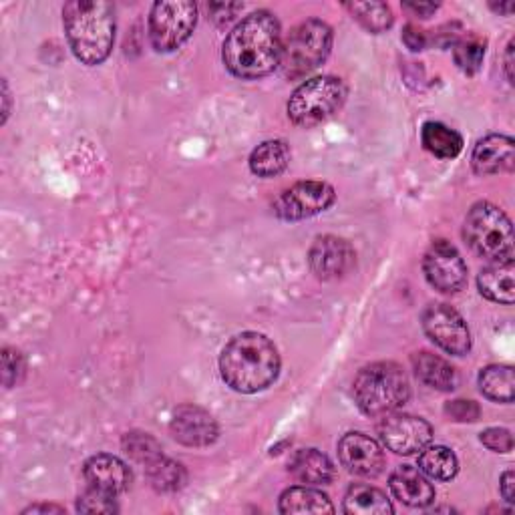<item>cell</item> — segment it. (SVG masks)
<instances>
[{
	"label": "cell",
	"mask_w": 515,
	"mask_h": 515,
	"mask_svg": "<svg viewBox=\"0 0 515 515\" xmlns=\"http://www.w3.org/2000/svg\"><path fill=\"white\" fill-rule=\"evenodd\" d=\"M278 373L280 355L274 342L260 332H242L222 351L220 375L238 393H260L278 379Z\"/></svg>",
	"instance_id": "7a4b0ae2"
},
{
	"label": "cell",
	"mask_w": 515,
	"mask_h": 515,
	"mask_svg": "<svg viewBox=\"0 0 515 515\" xmlns=\"http://www.w3.org/2000/svg\"><path fill=\"white\" fill-rule=\"evenodd\" d=\"M338 459L361 477H377L385 467L381 445L363 433H347L338 441Z\"/></svg>",
	"instance_id": "9a60e30c"
},
{
	"label": "cell",
	"mask_w": 515,
	"mask_h": 515,
	"mask_svg": "<svg viewBox=\"0 0 515 515\" xmlns=\"http://www.w3.org/2000/svg\"><path fill=\"white\" fill-rule=\"evenodd\" d=\"M357 407L369 417L397 413L411 397L405 371L395 363H373L359 371L353 383Z\"/></svg>",
	"instance_id": "277c9868"
},
{
	"label": "cell",
	"mask_w": 515,
	"mask_h": 515,
	"mask_svg": "<svg viewBox=\"0 0 515 515\" xmlns=\"http://www.w3.org/2000/svg\"><path fill=\"white\" fill-rule=\"evenodd\" d=\"M403 7L407 11H411L413 15H419L421 19H429L439 9V5H435V3H405Z\"/></svg>",
	"instance_id": "f35d334b"
},
{
	"label": "cell",
	"mask_w": 515,
	"mask_h": 515,
	"mask_svg": "<svg viewBox=\"0 0 515 515\" xmlns=\"http://www.w3.org/2000/svg\"><path fill=\"white\" fill-rule=\"evenodd\" d=\"M332 49V29L318 21L310 19L300 23L286 43L282 45L280 71L286 79H300L306 73L320 67Z\"/></svg>",
	"instance_id": "8992f818"
},
{
	"label": "cell",
	"mask_w": 515,
	"mask_h": 515,
	"mask_svg": "<svg viewBox=\"0 0 515 515\" xmlns=\"http://www.w3.org/2000/svg\"><path fill=\"white\" fill-rule=\"evenodd\" d=\"M499 491H501V497H503L507 503H515V475H513L511 469L501 475Z\"/></svg>",
	"instance_id": "74e56055"
},
{
	"label": "cell",
	"mask_w": 515,
	"mask_h": 515,
	"mask_svg": "<svg viewBox=\"0 0 515 515\" xmlns=\"http://www.w3.org/2000/svg\"><path fill=\"white\" fill-rule=\"evenodd\" d=\"M479 439L489 451H495V453H509L513 449V437L507 429H499V427L485 429Z\"/></svg>",
	"instance_id": "e575fe53"
},
{
	"label": "cell",
	"mask_w": 515,
	"mask_h": 515,
	"mask_svg": "<svg viewBox=\"0 0 515 515\" xmlns=\"http://www.w3.org/2000/svg\"><path fill=\"white\" fill-rule=\"evenodd\" d=\"M282 57V29L268 11L248 15L224 41L226 69L244 81H256L278 69Z\"/></svg>",
	"instance_id": "6da1fadb"
},
{
	"label": "cell",
	"mask_w": 515,
	"mask_h": 515,
	"mask_svg": "<svg viewBox=\"0 0 515 515\" xmlns=\"http://www.w3.org/2000/svg\"><path fill=\"white\" fill-rule=\"evenodd\" d=\"M491 9L499 15H509L513 11V3H505V5H491Z\"/></svg>",
	"instance_id": "b9f144b4"
},
{
	"label": "cell",
	"mask_w": 515,
	"mask_h": 515,
	"mask_svg": "<svg viewBox=\"0 0 515 515\" xmlns=\"http://www.w3.org/2000/svg\"><path fill=\"white\" fill-rule=\"evenodd\" d=\"M513 272L515 264L513 260L507 262H491L479 272L477 286L479 292L497 304H513L515 300V286H513Z\"/></svg>",
	"instance_id": "ffe728a7"
},
{
	"label": "cell",
	"mask_w": 515,
	"mask_h": 515,
	"mask_svg": "<svg viewBox=\"0 0 515 515\" xmlns=\"http://www.w3.org/2000/svg\"><path fill=\"white\" fill-rule=\"evenodd\" d=\"M421 141L423 147L439 159H453L463 149V137L439 121H427L423 125Z\"/></svg>",
	"instance_id": "d4e9b609"
},
{
	"label": "cell",
	"mask_w": 515,
	"mask_h": 515,
	"mask_svg": "<svg viewBox=\"0 0 515 515\" xmlns=\"http://www.w3.org/2000/svg\"><path fill=\"white\" fill-rule=\"evenodd\" d=\"M69 47L83 65H101L115 43V7L103 0H73L63 9Z\"/></svg>",
	"instance_id": "3957f363"
},
{
	"label": "cell",
	"mask_w": 515,
	"mask_h": 515,
	"mask_svg": "<svg viewBox=\"0 0 515 515\" xmlns=\"http://www.w3.org/2000/svg\"><path fill=\"white\" fill-rule=\"evenodd\" d=\"M3 89H5V111H3V123L7 121L9 117V103H11V95H9V85L3 83Z\"/></svg>",
	"instance_id": "7bdbcfd3"
},
{
	"label": "cell",
	"mask_w": 515,
	"mask_h": 515,
	"mask_svg": "<svg viewBox=\"0 0 515 515\" xmlns=\"http://www.w3.org/2000/svg\"><path fill=\"white\" fill-rule=\"evenodd\" d=\"M123 449H125V453H127L133 461L141 463L143 467H145L147 463H151L153 459H157V457L163 455L161 445H159L151 435H147V433H137V431L127 433V435L123 437Z\"/></svg>",
	"instance_id": "4dcf8cb0"
},
{
	"label": "cell",
	"mask_w": 515,
	"mask_h": 515,
	"mask_svg": "<svg viewBox=\"0 0 515 515\" xmlns=\"http://www.w3.org/2000/svg\"><path fill=\"white\" fill-rule=\"evenodd\" d=\"M505 73L509 83H513V41L507 45V51H505Z\"/></svg>",
	"instance_id": "60d3db41"
},
{
	"label": "cell",
	"mask_w": 515,
	"mask_h": 515,
	"mask_svg": "<svg viewBox=\"0 0 515 515\" xmlns=\"http://www.w3.org/2000/svg\"><path fill=\"white\" fill-rule=\"evenodd\" d=\"M83 475H85V481L89 487H93L101 493L113 495V497L127 491L131 485L129 467L119 457L107 455V453L93 455L85 463Z\"/></svg>",
	"instance_id": "2e32d148"
},
{
	"label": "cell",
	"mask_w": 515,
	"mask_h": 515,
	"mask_svg": "<svg viewBox=\"0 0 515 515\" xmlns=\"http://www.w3.org/2000/svg\"><path fill=\"white\" fill-rule=\"evenodd\" d=\"M389 487L393 495L409 507H427L435 501V487L421 469L401 465L393 471Z\"/></svg>",
	"instance_id": "ac0fdd59"
},
{
	"label": "cell",
	"mask_w": 515,
	"mask_h": 515,
	"mask_svg": "<svg viewBox=\"0 0 515 515\" xmlns=\"http://www.w3.org/2000/svg\"><path fill=\"white\" fill-rule=\"evenodd\" d=\"M143 469H145V475H147L151 487L159 493H174V491L182 489L188 479L186 469L178 461L169 459L165 455L153 459Z\"/></svg>",
	"instance_id": "484cf974"
},
{
	"label": "cell",
	"mask_w": 515,
	"mask_h": 515,
	"mask_svg": "<svg viewBox=\"0 0 515 515\" xmlns=\"http://www.w3.org/2000/svg\"><path fill=\"white\" fill-rule=\"evenodd\" d=\"M242 11V5H210V15H212V21H216V25H228L230 21H234L236 13Z\"/></svg>",
	"instance_id": "d590c367"
},
{
	"label": "cell",
	"mask_w": 515,
	"mask_h": 515,
	"mask_svg": "<svg viewBox=\"0 0 515 515\" xmlns=\"http://www.w3.org/2000/svg\"><path fill=\"white\" fill-rule=\"evenodd\" d=\"M467 246L489 262L513 260V226L503 210L489 202L475 204L463 224Z\"/></svg>",
	"instance_id": "5b68a950"
},
{
	"label": "cell",
	"mask_w": 515,
	"mask_h": 515,
	"mask_svg": "<svg viewBox=\"0 0 515 515\" xmlns=\"http://www.w3.org/2000/svg\"><path fill=\"white\" fill-rule=\"evenodd\" d=\"M513 387H515L513 369L507 365H489L479 375V389L489 401L511 403Z\"/></svg>",
	"instance_id": "4316f807"
},
{
	"label": "cell",
	"mask_w": 515,
	"mask_h": 515,
	"mask_svg": "<svg viewBox=\"0 0 515 515\" xmlns=\"http://www.w3.org/2000/svg\"><path fill=\"white\" fill-rule=\"evenodd\" d=\"M280 513L294 515V513H334V505L330 499L308 485L290 487L280 495Z\"/></svg>",
	"instance_id": "603a6c76"
},
{
	"label": "cell",
	"mask_w": 515,
	"mask_h": 515,
	"mask_svg": "<svg viewBox=\"0 0 515 515\" xmlns=\"http://www.w3.org/2000/svg\"><path fill=\"white\" fill-rule=\"evenodd\" d=\"M423 330L431 342L455 357H463L471 351V332L463 316L447 304H431L423 312Z\"/></svg>",
	"instance_id": "30bf717a"
},
{
	"label": "cell",
	"mask_w": 515,
	"mask_h": 515,
	"mask_svg": "<svg viewBox=\"0 0 515 515\" xmlns=\"http://www.w3.org/2000/svg\"><path fill=\"white\" fill-rule=\"evenodd\" d=\"M119 507L115 503L113 495L101 493L93 487L83 491L77 499V511L81 513H115Z\"/></svg>",
	"instance_id": "1f68e13d"
},
{
	"label": "cell",
	"mask_w": 515,
	"mask_h": 515,
	"mask_svg": "<svg viewBox=\"0 0 515 515\" xmlns=\"http://www.w3.org/2000/svg\"><path fill=\"white\" fill-rule=\"evenodd\" d=\"M483 57H485V41H481L479 37H465L457 41L453 47L455 65L467 75H475L481 69Z\"/></svg>",
	"instance_id": "f546056e"
},
{
	"label": "cell",
	"mask_w": 515,
	"mask_h": 515,
	"mask_svg": "<svg viewBox=\"0 0 515 515\" xmlns=\"http://www.w3.org/2000/svg\"><path fill=\"white\" fill-rule=\"evenodd\" d=\"M308 262L320 280H338L345 278L355 268L357 252L347 240L320 236L314 240L308 252Z\"/></svg>",
	"instance_id": "4fadbf2b"
},
{
	"label": "cell",
	"mask_w": 515,
	"mask_h": 515,
	"mask_svg": "<svg viewBox=\"0 0 515 515\" xmlns=\"http://www.w3.org/2000/svg\"><path fill=\"white\" fill-rule=\"evenodd\" d=\"M445 413L447 417H451L457 423H473L479 419L481 409L475 401H465V399H457L445 405Z\"/></svg>",
	"instance_id": "836d02e7"
},
{
	"label": "cell",
	"mask_w": 515,
	"mask_h": 515,
	"mask_svg": "<svg viewBox=\"0 0 515 515\" xmlns=\"http://www.w3.org/2000/svg\"><path fill=\"white\" fill-rule=\"evenodd\" d=\"M27 365L23 355L17 349H3V383L7 389H13L19 385L25 377Z\"/></svg>",
	"instance_id": "d6a6232c"
},
{
	"label": "cell",
	"mask_w": 515,
	"mask_h": 515,
	"mask_svg": "<svg viewBox=\"0 0 515 515\" xmlns=\"http://www.w3.org/2000/svg\"><path fill=\"white\" fill-rule=\"evenodd\" d=\"M65 509L63 507H59V505H31V507H27L23 513H63Z\"/></svg>",
	"instance_id": "ab89813d"
},
{
	"label": "cell",
	"mask_w": 515,
	"mask_h": 515,
	"mask_svg": "<svg viewBox=\"0 0 515 515\" xmlns=\"http://www.w3.org/2000/svg\"><path fill=\"white\" fill-rule=\"evenodd\" d=\"M471 165L479 176H495L511 171L515 165V145L507 135L483 137L471 155Z\"/></svg>",
	"instance_id": "e0dca14e"
},
{
	"label": "cell",
	"mask_w": 515,
	"mask_h": 515,
	"mask_svg": "<svg viewBox=\"0 0 515 515\" xmlns=\"http://www.w3.org/2000/svg\"><path fill=\"white\" fill-rule=\"evenodd\" d=\"M413 369L421 383L437 391H453L459 383L457 371L445 359L427 351L413 357Z\"/></svg>",
	"instance_id": "44dd1931"
},
{
	"label": "cell",
	"mask_w": 515,
	"mask_h": 515,
	"mask_svg": "<svg viewBox=\"0 0 515 515\" xmlns=\"http://www.w3.org/2000/svg\"><path fill=\"white\" fill-rule=\"evenodd\" d=\"M334 202L336 192L326 182H298L272 202V210L284 222H300L326 212Z\"/></svg>",
	"instance_id": "9c48e42d"
},
{
	"label": "cell",
	"mask_w": 515,
	"mask_h": 515,
	"mask_svg": "<svg viewBox=\"0 0 515 515\" xmlns=\"http://www.w3.org/2000/svg\"><path fill=\"white\" fill-rule=\"evenodd\" d=\"M387 495L371 485H353L345 495V513L349 515H387L393 513Z\"/></svg>",
	"instance_id": "cb8c5ba5"
},
{
	"label": "cell",
	"mask_w": 515,
	"mask_h": 515,
	"mask_svg": "<svg viewBox=\"0 0 515 515\" xmlns=\"http://www.w3.org/2000/svg\"><path fill=\"white\" fill-rule=\"evenodd\" d=\"M379 439L397 455H413L431 443L433 427L421 417L391 413L379 425Z\"/></svg>",
	"instance_id": "7c38bea8"
},
{
	"label": "cell",
	"mask_w": 515,
	"mask_h": 515,
	"mask_svg": "<svg viewBox=\"0 0 515 515\" xmlns=\"http://www.w3.org/2000/svg\"><path fill=\"white\" fill-rule=\"evenodd\" d=\"M423 272L441 294H457L467 284V266L457 248L445 240L431 244L423 260Z\"/></svg>",
	"instance_id": "8fae6325"
},
{
	"label": "cell",
	"mask_w": 515,
	"mask_h": 515,
	"mask_svg": "<svg viewBox=\"0 0 515 515\" xmlns=\"http://www.w3.org/2000/svg\"><path fill=\"white\" fill-rule=\"evenodd\" d=\"M419 469L431 479L449 481L457 475L459 461H457V455L451 449H447L443 445H433V447L427 445L421 451Z\"/></svg>",
	"instance_id": "83f0119b"
},
{
	"label": "cell",
	"mask_w": 515,
	"mask_h": 515,
	"mask_svg": "<svg viewBox=\"0 0 515 515\" xmlns=\"http://www.w3.org/2000/svg\"><path fill=\"white\" fill-rule=\"evenodd\" d=\"M290 475L304 485H326L334 479L332 461L318 449H300L288 461Z\"/></svg>",
	"instance_id": "d6986e66"
},
{
	"label": "cell",
	"mask_w": 515,
	"mask_h": 515,
	"mask_svg": "<svg viewBox=\"0 0 515 515\" xmlns=\"http://www.w3.org/2000/svg\"><path fill=\"white\" fill-rule=\"evenodd\" d=\"M290 163V147L282 139H270L258 145L250 155V169L258 178H276Z\"/></svg>",
	"instance_id": "7402d4cb"
},
{
	"label": "cell",
	"mask_w": 515,
	"mask_h": 515,
	"mask_svg": "<svg viewBox=\"0 0 515 515\" xmlns=\"http://www.w3.org/2000/svg\"><path fill=\"white\" fill-rule=\"evenodd\" d=\"M403 43L411 49V51H423L425 45H427V37L425 33L415 27V25H407L405 31H403Z\"/></svg>",
	"instance_id": "8d00e7d4"
},
{
	"label": "cell",
	"mask_w": 515,
	"mask_h": 515,
	"mask_svg": "<svg viewBox=\"0 0 515 515\" xmlns=\"http://www.w3.org/2000/svg\"><path fill=\"white\" fill-rule=\"evenodd\" d=\"M347 9L369 33L379 35L393 27V13L385 3H355L347 5Z\"/></svg>",
	"instance_id": "f1b7e54d"
},
{
	"label": "cell",
	"mask_w": 515,
	"mask_h": 515,
	"mask_svg": "<svg viewBox=\"0 0 515 515\" xmlns=\"http://www.w3.org/2000/svg\"><path fill=\"white\" fill-rule=\"evenodd\" d=\"M198 7L190 0L155 3L149 15V39L157 53L178 51L194 33Z\"/></svg>",
	"instance_id": "ba28073f"
},
{
	"label": "cell",
	"mask_w": 515,
	"mask_h": 515,
	"mask_svg": "<svg viewBox=\"0 0 515 515\" xmlns=\"http://www.w3.org/2000/svg\"><path fill=\"white\" fill-rule=\"evenodd\" d=\"M347 99V87L336 77L302 83L288 101V117L298 127H314L332 117Z\"/></svg>",
	"instance_id": "52a82bcc"
},
{
	"label": "cell",
	"mask_w": 515,
	"mask_h": 515,
	"mask_svg": "<svg viewBox=\"0 0 515 515\" xmlns=\"http://www.w3.org/2000/svg\"><path fill=\"white\" fill-rule=\"evenodd\" d=\"M174 439L186 447H210L218 441L220 427L216 419L202 407L184 405L176 411L169 425Z\"/></svg>",
	"instance_id": "5bb4252c"
}]
</instances>
